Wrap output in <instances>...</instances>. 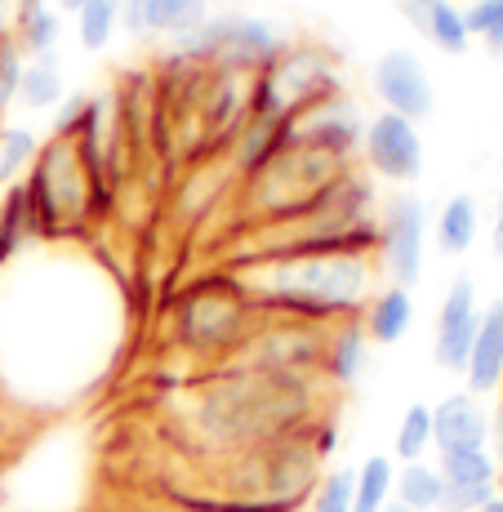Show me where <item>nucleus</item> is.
Wrapping results in <instances>:
<instances>
[{"label":"nucleus","mask_w":503,"mask_h":512,"mask_svg":"<svg viewBox=\"0 0 503 512\" xmlns=\"http://www.w3.org/2000/svg\"><path fill=\"white\" fill-rule=\"evenodd\" d=\"M321 415V379H285L245 366L205 370L179 397L183 446L205 464L285 441Z\"/></svg>","instance_id":"f257e3e1"},{"label":"nucleus","mask_w":503,"mask_h":512,"mask_svg":"<svg viewBox=\"0 0 503 512\" xmlns=\"http://www.w3.org/2000/svg\"><path fill=\"white\" fill-rule=\"evenodd\" d=\"M236 285L254 312L263 317H299L334 326L366 312L379 294L383 268L374 250H308V254H276V259L228 263Z\"/></svg>","instance_id":"f03ea898"},{"label":"nucleus","mask_w":503,"mask_h":512,"mask_svg":"<svg viewBox=\"0 0 503 512\" xmlns=\"http://www.w3.org/2000/svg\"><path fill=\"white\" fill-rule=\"evenodd\" d=\"M254 321H259V312H254V303L245 299V290L236 285L228 268L179 285L170 294V308H165L170 348L192 357L205 370L228 366L236 348L245 343V334L254 330Z\"/></svg>","instance_id":"7ed1b4c3"},{"label":"nucleus","mask_w":503,"mask_h":512,"mask_svg":"<svg viewBox=\"0 0 503 512\" xmlns=\"http://www.w3.org/2000/svg\"><path fill=\"white\" fill-rule=\"evenodd\" d=\"M18 183H23L27 210H32L36 241H85L94 232V223L107 219V205L98 201V187L85 170L76 139H54L49 134L27 179Z\"/></svg>","instance_id":"20e7f679"},{"label":"nucleus","mask_w":503,"mask_h":512,"mask_svg":"<svg viewBox=\"0 0 503 512\" xmlns=\"http://www.w3.org/2000/svg\"><path fill=\"white\" fill-rule=\"evenodd\" d=\"M352 161H339V156H325L317 147L303 143H285L281 152L263 165L259 174L241 183V205H245V228L254 223H276L299 214L303 205H312L317 196L348 170Z\"/></svg>","instance_id":"39448f33"},{"label":"nucleus","mask_w":503,"mask_h":512,"mask_svg":"<svg viewBox=\"0 0 503 512\" xmlns=\"http://www.w3.org/2000/svg\"><path fill=\"white\" fill-rule=\"evenodd\" d=\"M343 94L339 67H334L330 49L321 45H285L263 72H254L250 85V112L290 121L294 112L312 107L317 98Z\"/></svg>","instance_id":"423d86ee"},{"label":"nucleus","mask_w":503,"mask_h":512,"mask_svg":"<svg viewBox=\"0 0 503 512\" xmlns=\"http://www.w3.org/2000/svg\"><path fill=\"white\" fill-rule=\"evenodd\" d=\"M76 147L85 156V170L98 187V201L107 205V214L116 210V196L130 183L134 174V134H130V116H125L121 90H98L90 94V112L85 125L76 134Z\"/></svg>","instance_id":"0eeeda50"},{"label":"nucleus","mask_w":503,"mask_h":512,"mask_svg":"<svg viewBox=\"0 0 503 512\" xmlns=\"http://www.w3.org/2000/svg\"><path fill=\"white\" fill-rule=\"evenodd\" d=\"M325 334L330 326L299 317H263L254 321V330L245 334V343L236 348L228 366L263 370V374H285V379H321L325 383Z\"/></svg>","instance_id":"6e6552de"},{"label":"nucleus","mask_w":503,"mask_h":512,"mask_svg":"<svg viewBox=\"0 0 503 512\" xmlns=\"http://www.w3.org/2000/svg\"><path fill=\"white\" fill-rule=\"evenodd\" d=\"M428 263V205L419 192H397L379 214V268L388 285L414 290Z\"/></svg>","instance_id":"1a4fd4ad"},{"label":"nucleus","mask_w":503,"mask_h":512,"mask_svg":"<svg viewBox=\"0 0 503 512\" xmlns=\"http://www.w3.org/2000/svg\"><path fill=\"white\" fill-rule=\"evenodd\" d=\"M361 139H366V121H361L357 103L348 94L317 98L312 107L290 116V143L317 147V152L339 156V161H352L361 152Z\"/></svg>","instance_id":"9d476101"},{"label":"nucleus","mask_w":503,"mask_h":512,"mask_svg":"<svg viewBox=\"0 0 503 512\" xmlns=\"http://www.w3.org/2000/svg\"><path fill=\"white\" fill-rule=\"evenodd\" d=\"M370 85L379 94L383 112H397L406 121H428L437 112V90L428 81V67L414 49H383L374 58V72H370Z\"/></svg>","instance_id":"9b49d317"},{"label":"nucleus","mask_w":503,"mask_h":512,"mask_svg":"<svg viewBox=\"0 0 503 512\" xmlns=\"http://www.w3.org/2000/svg\"><path fill=\"white\" fill-rule=\"evenodd\" d=\"M366 165L388 183H414L423 174V134L419 125L397 112H379L366 121V139H361Z\"/></svg>","instance_id":"f8f14e48"},{"label":"nucleus","mask_w":503,"mask_h":512,"mask_svg":"<svg viewBox=\"0 0 503 512\" xmlns=\"http://www.w3.org/2000/svg\"><path fill=\"white\" fill-rule=\"evenodd\" d=\"M481 326V303H477V285L472 277H455L446 285V299L437 312V339H432V361L450 374H463L468 366L472 339Z\"/></svg>","instance_id":"ddd939ff"},{"label":"nucleus","mask_w":503,"mask_h":512,"mask_svg":"<svg viewBox=\"0 0 503 512\" xmlns=\"http://www.w3.org/2000/svg\"><path fill=\"white\" fill-rule=\"evenodd\" d=\"M441 481H446V499L441 512H477L486 499L499 495V472L486 450H455V455H437Z\"/></svg>","instance_id":"4468645a"},{"label":"nucleus","mask_w":503,"mask_h":512,"mask_svg":"<svg viewBox=\"0 0 503 512\" xmlns=\"http://www.w3.org/2000/svg\"><path fill=\"white\" fill-rule=\"evenodd\" d=\"M490 446V415L481 397L472 392H450L432 406V450L455 455V450H486Z\"/></svg>","instance_id":"2eb2a0df"},{"label":"nucleus","mask_w":503,"mask_h":512,"mask_svg":"<svg viewBox=\"0 0 503 512\" xmlns=\"http://www.w3.org/2000/svg\"><path fill=\"white\" fill-rule=\"evenodd\" d=\"M214 14L210 0H121V27L130 36H170L179 41Z\"/></svg>","instance_id":"dca6fc26"},{"label":"nucleus","mask_w":503,"mask_h":512,"mask_svg":"<svg viewBox=\"0 0 503 512\" xmlns=\"http://www.w3.org/2000/svg\"><path fill=\"white\" fill-rule=\"evenodd\" d=\"M463 379H468L463 392H472V397H490V392L503 388V299L481 308V326L477 339H472Z\"/></svg>","instance_id":"f3484780"},{"label":"nucleus","mask_w":503,"mask_h":512,"mask_svg":"<svg viewBox=\"0 0 503 512\" xmlns=\"http://www.w3.org/2000/svg\"><path fill=\"white\" fill-rule=\"evenodd\" d=\"M370 348L374 343L366 339V330H361V317L334 321L330 334H325V366H321L325 383H334V388H357L370 370Z\"/></svg>","instance_id":"a211bd4d"},{"label":"nucleus","mask_w":503,"mask_h":512,"mask_svg":"<svg viewBox=\"0 0 503 512\" xmlns=\"http://www.w3.org/2000/svg\"><path fill=\"white\" fill-rule=\"evenodd\" d=\"M414 326V294L401 285H379V294L361 312V330L374 348H397Z\"/></svg>","instance_id":"6ab92c4d"},{"label":"nucleus","mask_w":503,"mask_h":512,"mask_svg":"<svg viewBox=\"0 0 503 512\" xmlns=\"http://www.w3.org/2000/svg\"><path fill=\"white\" fill-rule=\"evenodd\" d=\"M477 232H481L477 196H472V192H455L446 205H441V214H437V250L450 254V259H459V254L472 250Z\"/></svg>","instance_id":"aec40b11"},{"label":"nucleus","mask_w":503,"mask_h":512,"mask_svg":"<svg viewBox=\"0 0 503 512\" xmlns=\"http://www.w3.org/2000/svg\"><path fill=\"white\" fill-rule=\"evenodd\" d=\"M18 103L27 112H49L67 98V76H63V58L58 54H41V58H27L23 67V81H18Z\"/></svg>","instance_id":"412c9836"},{"label":"nucleus","mask_w":503,"mask_h":512,"mask_svg":"<svg viewBox=\"0 0 503 512\" xmlns=\"http://www.w3.org/2000/svg\"><path fill=\"white\" fill-rule=\"evenodd\" d=\"M392 495L397 504H406L414 512H441V499H446V481H441L437 464H401L397 481H392Z\"/></svg>","instance_id":"4be33fe9"},{"label":"nucleus","mask_w":503,"mask_h":512,"mask_svg":"<svg viewBox=\"0 0 503 512\" xmlns=\"http://www.w3.org/2000/svg\"><path fill=\"white\" fill-rule=\"evenodd\" d=\"M392 481H397V464L388 455H370L357 468V486H352V512H383L392 504Z\"/></svg>","instance_id":"5701e85b"},{"label":"nucleus","mask_w":503,"mask_h":512,"mask_svg":"<svg viewBox=\"0 0 503 512\" xmlns=\"http://www.w3.org/2000/svg\"><path fill=\"white\" fill-rule=\"evenodd\" d=\"M116 27H121V0H85L76 9V41L90 54H103L112 45Z\"/></svg>","instance_id":"b1692460"},{"label":"nucleus","mask_w":503,"mask_h":512,"mask_svg":"<svg viewBox=\"0 0 503 512\" xmlns=\"http://www.w3.org/2000/svg\"><path fill=\"white\" fill-rule=\"evenodd\" d=\"M423 41H432V49H441V54H463V49L472 45L463 9L455 0H432L428 23H423Z\"/></svg>","instance_id":"393cba45"},{"label":"nucleus","mask_w":503,"mask_h":512,"mask_svg":"<svg viewBox=\"0 0 503 512\" xmlns=\"http://www.w3.org/2000/svg\"><path fill=\"white\" fill-rule=\"evenodd\" d=\"M428 450H432V406L414 401V406H406V415H401V423H397L392 455H397V464H419V459H428Z\"/></svg>","instance_id":"a878e982"},{"label":"nucleus","mask_w":503,"mask_h":512,"mask_svg":"<svg viewBox=\"0 0 503 512\" xmlns=\"http://www.w3.org/2000/svg\"><path fill=\"white\" fill-rule=\"evenodd\" d=\"M14 41L27 58H41V54H58V41H63V18L58 9H36V14H23L14 27Z\"/></svg>","instance_id":"bb28decb"},{"label":"nucleus","mask_w":503,"mask_h":512,"mask_svg":"<svg viewBox=\"0 0 503 512\" xmlns=\"http://www.w3.org/2000/svg\"><path fill=\"white\" fill-rule=\"evenodd\" d=\"M36 152H41V139L27 125H5L0 130V187H14L18 174L32 170Z\"/></svg>","instance_id":"cd10ccee"},{"label":"nucleus","mask_w":503,"mask_h":512,"mask_svg":"<svg viewBox=\"0 0 503 512\" xmlns=\"http://www.w3.org/2000/svg\"><path fill=\"white\" fill-rule=\"evenodd\" d=\"M352 486H357V468H330L321 486L312 490V512H352Z\"/></svg>","instance_id":"c85d7f7f"},{"label":"nucleus","mask_w":503,"mask_h":512,"mask_svg":"<svg viewBox=\"0 0 503 512\" xmlns=\"http://www.w3.org/2000/svg\"><path fill=\"white\" fill-rule=\"evenodd\" d=\"M23 67H27V54L18 49L14 36H5V41H0V107L14 103L18 81H23Z\"/></svg>","instance_id":"c756f323"},{"label":"nucleus","mask_w":503,"mask_h":512,"mask_svg":"<svg viewBox=\"0 0 503 512\" xmlns=\"http://www.w3.org/2000/svg\"><path fill=\"white\" fill-rule=\"evenodd\" d=\"M152 512H263V508L228 504V499H210V495H161Z\"/></svg>","instance_id":"7c9ffc66"},{"label":"nucleus","mask_w":503,"mask_h":512,"mask_svg":"<svg viewBox=\"0 0 503 512\" xmlns=\"http://www.w3.org/2000/svg\"><path fill=\"white\" fill-rule=\"evenodd\" d=\"M85 112H90V94L85 90L67 94L63 103H58V112H54V139H76L81 125H85Z\"/></svg>","instance_id":"2f4dec72"},{"label":"nucleus","mask_w":503,"mask_h":512,"mask_svg":"<svg viewBox=\"0 0 503 512\" xmlns=\"http://www.w3.org/2000/svg\"><path fill=\"white\" fill-rule=\"evenodd\" d=\"M463 23H468V36L481 41L490 32H503V0H472L463 9Z\"/></svg>","instance_id":"473e14b6"},{"label":"nucleus","mask_w":503,"mask_h":512,"mask_svg":"<svg viewBox=\"0 0 503 512\" xmlns=\"http://www.w3.org/2000/svg\"><path fill=\"white\" fill-rule=\"evenodd\" d=\"M392 5H397L401 14L410 18V27H414V32L423 36V23H428V9H432V0H392Z\"/></svg>","instance_id":"72a5a7b5"},{"label":"nucleus","mask_w":503,"mask_h":512,"mask_svg":"<svg viewBox=\"0 0 503 512\" xmlns=\"http://www.w3.org/2000/svg\"><path fill=\"white\" fill-rule=\"evenodd\" d=\"M490 250H495V259H503V196L495 205V223H490Z\"/></svg>","instance_id":"f704fd0d"},{"label":"nucleus","mask_w":503,"mask_h":512,"mask_svg":"<svg viewBox=\"0 0 503 512\" xmlns=\"http://www.w3.org/2000/svg\"><path fill=\"white\" fill-rule=\"evenodd\" d=\"M481 45H486V54H490V58H499V63H503V32L481 36Z\"/></svg>","instance_id":"c9c22d12"},{"label":"nucleus","mask_w":503,"mask_h":512,"mask_svg":"<svg viewBox=\"0 0 503 512\" xmlns=\"http://www.w3.org/2000/svg\"><path fill=\"white\" fill-rule=\"evenodd\" d=\"M36 9H45V0H18V18H23V14H36Z\"/></svg>","instance_id":"e433bc0d"},{"label":"nucleus","mask_w":503,"mask_h":512,"mask_svg":"<svg viewBox=\"0 0 503 512\" xmlns=\"http://www.w3.org/2000/svg\"><path fill=\"white\" fill-rule=\"evenodd\" d=\"M477 512H503V495H495V499H486Z\"/></svg>","instance_id":"4c0bfd02"},{"label":"nucleus","mask_w":503,"mask_h":512,"mask_svg":"<svg viewBox=\"0 0 503 512\" xmlns=\"http://www.w3.org/2000/svg\"><path fill=\"white\" fill-rule=\"evenodd\" d=\"M81 5H85V0H58V9H67V14H76Z\"/></svg>","instance_id":"58836bf2"},{"label":"nucleus","mask_w":503,"mask_h":512,"mask_svg":"<svg viewBox=\"0 0 503 512\" xmlns=\"http://www.w3.org/2000/svg\"><path fill=\"white\" fill-rule=\"evenodd\" d=\"M383 512H414V508H406V504H397V499H392V504L383 508Z\"/></svg>","instance_id":"ea45409f"},{"label":"nucleus","mask_w":503,"mask_h":512,"mask_svg":"<svg viewBox=\"0 0 503 512\" xmlns=\"http://www.w3.org/2000/svg\"><path fill=\"white\" fill-rule=\"evenodd\" d=\"M0 116H5V107H0Z\"/></svg>","instance_id":"a19ab883"}]
</instances>
